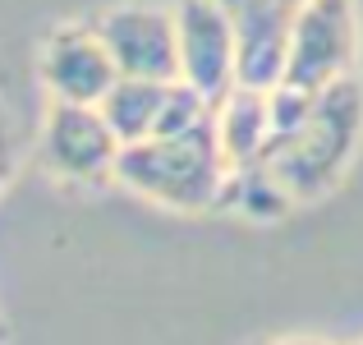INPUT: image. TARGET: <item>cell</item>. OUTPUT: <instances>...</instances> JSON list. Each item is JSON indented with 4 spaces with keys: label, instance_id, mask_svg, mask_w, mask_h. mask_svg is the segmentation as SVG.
<instances>
[{
    "label": "cell",
    "instance_id": "obj_1",
    "mask_svg": "<svg viewBox=\"0 0 363 345\" xmlns=\"http://www.w3.org/2000/svg\"><path fill=\"white\" fill-rule=\"evenodd\" d=\"M359 148H363V83L350 74V79L313 92L303 120L285 138H276L262 161L294 194V203H322L350 175Z\"/></svg>",
    "mask_w": 363,
    "mask_h": 345
},
{
    "label": "cell",
    "instance_id": "obj_2",
    "mask_svg": "<svg viewBox=\"0 0 363 345\" xmlns=\"http://www.w3.org/2000/svg\"><path fill=\"white\" fill-rule=\"evenodd\" d=\"M225 180H230V161L216 143L212 120L184 133L124 143L116 166V185L170 212H221Z\"/></svg>",
    "mask_w": 363,
    "mask_h": 345
},
{
    "label": "cell",
    "instance_id": "obj_3",
    "mask_svg": "<svg viewBox=\"0 0 363 345\" xmlns=\"http://www.w3.org/2000/svg\"><path fill=\"white\" fill-rule=\"evenodd\" d=\"M359 65V5L354 0H299L285 79L290 88L322 92L350 79Z\"/></svg>",
    "mask_w": 363,
    "mask_h": 345
},
{
    "label": "cell",
    "instance_id": "obj_4",
    "mask_svg": "<svg viewBox=\"0 0 363 345\" xmlns=\"http://www.w3.org/2000/svg\"><path fill=\"white\" fill-rule=\"evenodd\" d=\"M120 133L111 129L101 106L51 102L42 120V166L69 185H106L120 166Z\"/></svg>",
    "mask_w": 363,
    "mask_h": 345
},
{
    "label": "cell",
    "instance_id": "obj_5",
    "mask_svg": "<svg viewBox=\"0 0 363 345\" xmlns=\"http://www.w3.org/2000/svg\"><path fill=\"white\" fill-rule=\"evenodd\" d=\"M106 42L120 79H179V37H175V5H106L88 18Z\"/></svg>",
    "mask_w": 363,
    "mask_h": 345
},
{
    "label": "cell",
    "instance_id": "obj_6",
    "mask_svg": "<svg viewBox=\"0 0 363 345\" xmlns=\"http://www.w3.org/2000/svg\"><path fill=\"white\" fill-rule=\"evenodd\" d=\"M120 143H143L161 133H184L212 120V106L189 88L184 79H120L101 102Z\"/></svg>",
    "mask_w": 363,
    "mask_h": 345
},
{
    "label": "cell",
    "instance_id": "obj_7",
    "mask_svg": "<svg viewBox=\"0 0 363 345\" xmlns=\"http://www.w3.org/2000/svg\"><path fill=\"white\" fill-rule=\"evenodd\" d=\"M37 74H42L51 102H79V106H101L111 88L120 83V70L111 60L106 42L97 28L83 23H60L46 33L42 55H37Z\"/></svg>",
    "mask_w": 363,
    "mask_h": 345
},
{
    "label": "cell",
    "instance_id": "obj_8",
    "mask_svg": "<svg viewBox=\"0 0 363 345\" xmlns=\"http://www.w3.org/2000/svg\"><path fill=\"white\" fill-rule=\"evenodd\" d=\"M235 37V83L267 88L285 79L299 0H221Z\"/></svg>",
    "mask_w": 363,
    "mask_h": 345
},
{
    "label": "cell",
    "instance_id": "obj_9",
    "mask_svg": "<svg viewBox=\"0 0 363 345\" xmlns=\"http://www.w3.org/2000/svg\"><path fill=\"white\" fill-rule=\"evenodd\" d=\"M175 37H179V79L207 102L235 88V37L221 0H175Z\"/></svg>",
    "mask_w": 363,
    "mask_h": 345
},
{
    "label": "cell",
    "instance_id": "obj_10",
    "mask_svg": "<svg viewBox=\"0 0 363 345\" xmlns=\"http://www.w3.org/2000/svg\"><path fill=\"white\" fill-rule=\"evenodd\" d=\"M212 124H216V143H221L230 170L253 166L272 148V92L235 83L212 106Z\"/></svg>",
    "mask_w": 363,
    "mask_h": 345
},
{
    "label": "cell",
    "instance_id": "obj_11",
    "mask_svg": "<svg viewBox=\"0 0 363 345\" xmlns=\"http://www.w3.org/2000/svg\"><path fill=\"white\" fill-rule=\"evenodd\" d=\"M221 207L248 217V221H281V217H290L299 203H294V194L276 180V170L267 166V161H253V166L230 170Z\"/></svg>",
    "mask_w": 363,
    "mask_h": 345
},
{
    "label": "cell",
    "instance_id": "obj_12",
    "mask_svg": "<svg viewBox=\"0 0 363 345\" xmlns=\"http://www.w3.org/2000/svg\"><path fill=\"white\" fill-rule=\"evenodd\" d=\"M18 170H23V129L0 97V194L18 180Z\"/></svg>",
    "mask_w": 363,
    "mask_h": 345
},
{
    "label": "cell",
    "instance_id": "obj_13",
    "mask_svg": "<svg viewBox=\"0 0 363 345\" xmlns=\"http://www.w3.org/2000/svg\"><path fill=\"white\" fill-rule=\"evenodd\" d=\"M262 345H327V341H313V336H281V341H262Z\"/></svg>",
    "mask_w": 363,
    "mask_h": 345
}]
</instances>
